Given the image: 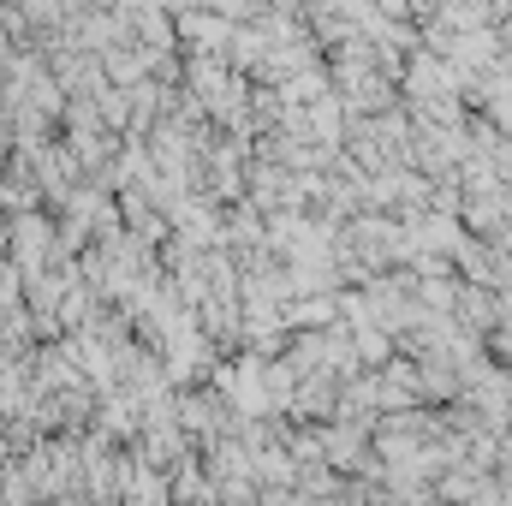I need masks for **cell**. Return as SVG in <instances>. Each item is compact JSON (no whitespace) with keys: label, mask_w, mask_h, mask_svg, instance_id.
Here are the masks:
<instances>
[{"label":"cell","mask_w":512,"mask_h":506,"mask_svg":"<svg viewBox=\"0 0 512 506\" xmlns=\"http://www.w3.org/2000/svg\"><path fill=\"white\" fill-rule=\"evenodd\" d=\"M126 483H131V506H161V501H167V489H161V477H155V471H131Z\"/></svg>","instance_id":"obj_1"}]
</instances>
